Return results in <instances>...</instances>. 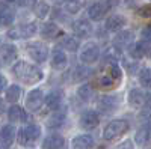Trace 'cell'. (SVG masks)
<instances>
[{
	"instance_id": "cell-9",
	"label": "cell",
	"mask_w": 151,
	"mask_h": 149,
	"mask_svg": "<svg viewBox=\"0 0 151 149\" xmlns=\"http://www.w3.org/2000/svg\"><path fill=\"white\" fill-rule=\"evenodd\" d=\"M115 83H116V80L109 74L107 68H106L104 63H103V66L100 68L98 76H97V78H95V84L98 86L100 89H112L113 86H115Z\"/></svg>"
},
{
	"instance_id": "cell-14",
	"label": "cell",
	"mask_w": 151,
	"mask_h": 149,
	"mask_svg": "<svg viewBox=\"0 0 151 149\" xmlns=\"http://www.w3.org/2000/svg\"><path fill=\"white\" fill-rule=\"evenodd\" d=\"M71 145H73V149H92L94 137L91 134H82V135L74 137Z\"/></svg>"
},
{
	"instance_id": "cell-40",
	"label": "cell",
	"mask_w": 151,
	"mask_h": 149,
	"mask_svg": "<svg viewBox=\"0 0 151 149\" xmlns=\"http://www.w3.org/2000/svg\"><path fill=\"white\" fill-rule=\"evenodd\" d=\"M6 86H8V80L5 78V76H2V74H0V92L5 91Z\"/></svg>"
},
{
	"instance_id": "cell-30",
	"label": "cell",
	"mask_w": 151,
	"mask_h": 149,
	"mask_svg": "<svg viewBox=\"0 0 151 149\" xmlns=\"http://www.w3.org/2000/svg\"><path fill=\"white\" fill-rule=\"evenodd\" d=\"M92 71L89 69V68H86V66H77L74 69V76H73V80L74 81H82V80H85V78H88L89 77V74H91Z\"/></svg>"
},
{
	"instance_id": "cell-36",
	"label": "cell",
	"mask_w": 151,
	"mask_h": 149,
	"mask_svg": "<svg viewBox=\"0 0 151 149\" xmlns=\"http://www.w3.org/2000/svg\"><path fill=\"white\" fill-rule=\"evenodd\" d=\"M38 0H18V5L23 8H33Z\"/></svg>"
},
{
	"instance_id": "cell-34",
	"label": "cell",
	"mask_w": 151,
	"mask_h": 149,
	"mask_svg": "<svg viewBox=\"0 0 151 149\" xmlns=\"http://www.w3.org/2000/svg\"><path fill=\"white\" fill-rule=\"evenodd\" d=\"M139 81L144 88H150V83H151V74H150V68H144L139 74Z\"/></svg>"
},
{
	"instance_id": "cell-43",
	"label": "cell",
	"mask_w": 151,
	"mask_h": 149,
	"mask_svg": "<svg viewBox=\"0 0 151 149\" xmlns=\"http://www.w3.org/2000/svg\"><path fill=\"white\" fill-rule=\"evenodd\" d=\"M5 2H9L11 3V2H15V0H5Z\"/></svg>"
},
{
	"instance_id": "cell-16",
	"label": "cell",
	"mask_w": 151,
	"mask_h": 149,
	"mask_svg": "<svg viewBox=\"0 0 151 149\" xmlns=\"http://www.w3.org/2000/svg\"><path fill=\"white\" fill-rule=\"evenodd\" d=\"M60 101H62V91H58V89L52 91L44 96V103H45L47 108H50V110H58L60 106Z\"/></svg>"
},
{
	"instance_id": "cell-13",
	"label": "cell",
	"mask_w": 151,
	"mask_h": 149,
	"mask_svg": "<svg viewBox=\"0 0 151 149\" xmlns=\"http://www.w3.org/2000/svg\"><path fill=\"white\" fill-rule=\"evenodd\" d=\"M15 20V12L6 3H0V27L11 26Z\"/></svg>"
},
{
	"instance_id": "cell-3",
	"label": "cell",
	"mask_w": 151,
	"mask_h": 149,
	"mask_svg": "<svg viewBox=\"0 0 151 149\" xmlns=\"http://www.w3.org/2000/svg\"><path fill=\"white\" fill-rule=\"evenodd\" d=\"M40 135H41V128L36 123H30L26 128L18 131V143L21 146H30L40 139Z\"/></svg>"
},
{
	"instance_id": "cell-33",
	"label": "cell",
	"mask_w": 151,
	"mask_h": 149,
	"mask_svg": "<svg viewBox=\"0 0 151 149\" xmlns=\"http://www.w3.org/2000/svg\"><path fill=\"white\" fill-rule=\"evenodd\" d=\"M50 12V6L45 3V2H36L35 3V14L36 17L40 18H45Z\"/></svg>"
},
{
	"instance_id": "cell-8",
	"label": "cell",
	"mask_w": 151,
	"mask_h": 149,
	"mask_svg": "<svg viewBox=\"0 0 151 149\" xmlns=\"http://www.w3.org/2000/svg\"><path fill=\"white\" fill-rule=\"evenodd\" d=\"M36 32V24L35 23H27L23 24L18 29H12L8 32V36L11 39H20V38H30L32 35H35Z\"/></svg>"
},
{
	"instance_id": "cell-28",
	"label": "cell",
	"mask_w": 151,
	"mask_h": 149,
	"mask_svg": "<svg viewBox=\"0 0 151 149\" xmlns=\"http://www.w3.org/2000/svg\"><path fill=\"white\" fill-rule=\"evenodd\" d=\"M8 119L11 122H20L21 119H24V113H23L21 107H18V106L9 107V110H8Z\"/></svg>"
},
{
	"instance_id": "cell-11",
	"label": "cell",
	"mask_w": 151,
	"mask_h": 149,
	"mask_svg": "<svg viewBox=\"0 0 151 149\" xmlns=\"http://www.w3.org/2000/svg\"><path fill=\"white\" fill-rule=\"evenodd\" d=\"M100 123V118L98 113L94 110H86L82 113L80 116V127L85 130H94L97 125Z\"/></svg>"
},
{
	"instance_id": "cell-22",
	"label": "cell",
	"mask_w": 151,
	"mask_h": 149,
	"mask_svg": "<svg viewBox=\"0 0 151 149\" xmlns=\"http://www.w3.org/2000/svg\"><path fill=\"white\" fill-rule=\"evenodd\" d=\"M59 33H60V30H59V27L56 26L55 23H45V24H42V27H41V35L44 36V38H48V39L56 38Z\"/></svg>"
},
{
	"instance_id": "cell-44",
	"label": "cell",
	"mask_w": 151,
	"mask_h": 149,
	"mask_svg": "<svg viewBox=\"0 0 151 149\" xmlns=\"http://www.w3.org/2000/svg\"><path fill=\"white\" fill-rule=\"evenodd\" d=\"M2 42H3V39H2V36H0V45H2Z\"/></svg>"
},
{
	"instance_id": "cell-25",
	"label": "cell",
	"mask_w": 151,
	"mask_h": 149,
	"mask_svg": "<svg viewBox=\"0 0 151 149\" xmlns=\"http://www.w3.org/2000/svg\"><path fill=\"white\" fill-rule=\"evenodd\" d=\"M88 15H89V18L94 20V21H100V20L104 18L106 11L101 8V5H100V3H95V5H92L89 9H88Z\"/></svg>"
},
{
	"instance_id": "cell-2",
	"label": "cell",
	"mask_w": 151,
	"mask_h": 149,
	"mask_svg": "<svg viewBox=\"0 0 151 149\" xmlns=\"http://www.w3.org/2000/svg\"><path fill=\"white\" fill-rule=\"evenodd\" d=\"M130 128V123L125 120V119H115L109 122V125L104 128L103 131V139L106 140H113L119 137V135H122L124 133H127Z\"/></svg>"
},
{
	"instance_id": "cell-6",
	"label": "cell",
	"mask_w": 151,
	"mask_h": 149,
	"mask_svg": "<svg viewBox=\"0 0 151 149\" xmlns=\"http://www.w3.org/2000/svg\"><path fill=\"white\" fill-rule=\"evenodd\" d=\"M118 107V98L113 95H103L100 96L98 103H97V108L101 111L103 115H110L116 110Z\"/></svg>"
},
{
	"instance_id": "cell-4",
	"label": "cell",
	"mask_w": 151,
	"mask_h": 149,
	"mask_svg": "<svg viewBox=\"0 0 151 149\" xmlns=\"http://www.w3.org/2000/svg\"><path fill=\"white\" fill-rule=\"evenodd\" d=\"M98 57H100V47L95 42H86L82 47L79 54V59L83 63H94L98 60Z\"/></svg>"
},
{
	"instance_id": "cell-27",
	"label": "cell",
	"mask_w": 151,
	"mask_h": 149,
	"mask_svg": "<svg viewBox=\"0 0 151 149\" xmlns=\"http://www.w3.org/2000/svg\"><path fill=\"white\" fill-rule=\"evenodd\" d=\"M77 96L82 99V101H91V98L94 96V91L91 88V84H82L77 89Z\"/></svg>"
},
{
	"instance_id": "cell-45",
	"label": "cell",
	"mask_w": 151,
	"mask_h": 149,
	"mask_svg": "<svg viewBox=\"0 0 151 149\" xmlns=\"http://www.w3.org/2000/svg\"><path fill=\"white\" fill-rule=\"evenodd\" d=\"M0 66H2V63H0Z\"/></svg>"
},
{
	"instance_id": "cell-5",
	"label": "cell",
	"mask_w": 151,
	"mask_h": 149,
	"mask_svg": "<svg viewBox=\"0 0 151 149\" xmlns=\"http://www.w3.org/2000/svg\"><path fill=\"white\" fill-rule=\"evenodd\" d=\"M27 53L29 56L35 60V62H44L48 56V47L41 42V41H35V42H30L27 44Z\"/></svg>"
},
{
	"instance_id": "cell-46",
	"label": "cell",
	"mask_w": 151,
	"mask_h": 149,
	"mask_svg": "<svg viewBox=\"0 0 151 149\" xmlns=\"http://www.w3.org/2000/svg\"><path fill=\"white\" fill-rule=\"evenodd\" d=\"M0 149H2V148H0Z\"/></svg>"
},
{
	"instance_id": "cell-38",
	"label": "cell",
	"mask_w": 151,
	"mask_h": 149,
	"mask_svg": "<svg viewBox=\"0 0 151 149\" xmlns=\"http://www.w3.org/2000/svg\"><path fill=\"white\" fill-rule=\"evenodd\" d=\"M118 149H133V142L132 140H125V142H122L119 145Z\"/></svg>"
},
{
	"instance_id": "cell-41",
	"label": "cell",
	"mask_w": 151,
	"mask_h": 149,
	"mask_svg": "<svg viewBox=\"0 0 151 149\" xmlns=\"http://www.w3.org/2000/svg\"><path fill=\"white\" fill-rule=\"evenodd\" d=\"M3 110H5V103L2 101V98H0V115H2Z\"/></svg>"
},
{
	"instance_id": "cell-32",
	"label": "cell",
	"mask_w": 151,
	"mask_h": 149,
	"mask_svg": "<svg viewBox=\"0 0 151 149\" xmlns=\"http://www.w3.org/2000/svg\"><path fill=\"white\" fill-rule=\"evenodd\" d=\"M82 5L83 2H80V0H65V11L68 14H77Z\"/></svg>"
},
{
	"instance_id": "cell-17",
	"label": "cell",
	"mask_w": 151,
	"mask_h": 149,
	"mask_svg": "<svg viewBox=\"0 0 151 149\" xmlns=\"http://www.w3.org/2000/svg\"><path fill=\"white\" fill-rule=\"evenodd\" d=\"M125 23L127 21H125V18L122 15H110L106 20V29L110 32H118L125 26Z\"/></svg>"
},
{
	"instance_id": "cell-21",
	"label": "cell",
	"mask_w": 151,
	"mask_h": 149,
	"mask_svg": "<svg viewBox=\"0 0 151 149\" xmlns=\"http://www.w3.org/2000/svg\"><path fill=\"white\" fill-rule=\"evenodd\" d=\"M134 140H136L137 145H141V146L148 145V142H150V122H147L142 128L137 130Z\"/></svg>"
},
{
	"instance_id": "cell-20",
	"label": "cell",
	"mask_w": 151,
	"mask_h": 149,
	"mask_svg": "<svg viewBox=\"0 0 151 149\" xmlns=\"http://www.w3.org/2000/svg\"><path fill=\"white\" fill-rule=\"evenodd\" d=\"M67 56L65 53L62 51V50L56 48L55 51H53V56H52V66L55 69H64L67 66Z\"/></svg>"
},
{
	"instance_id": "cell-23",
	"label": "cell",
	"mask_w": 151,
	"mask_h": 149,
	"mask_svg": "<svg viewBox=\"0 0 151 149\" xmlns=\"http://www.w3.org/2000/svg\"><path fill=\"white\" fill-rule=\"evenodd\" d=\"M133 41H134V33H133V32H129V30L118 32L116 38H115L116 45H122V47H127V45H130Z\"/></svg>"
},
{
	"instance_id": "cell-12",
	"label": "cell",
	"mask_w": 151,
	"mask_h": 149,
	"mask_svg": "<svg viewBox=\"0 0 151 149\" xmlns=\"http://www.w3.org/2000/svg\"><path fill=\"white\" fill-rule=\"evenodd\" d=\"M148 101V95L144 93L141 89H132L129 92V104L133 108H141Z\"/></svg>"
},
{
	"instance_id": "cell-1",
	"label": "cell",
	"mask_w": 151,
	"mask_h": 149,
	"mask_svg": "<svg viewBox=\"0 0 151 149\" xmlns=\"http://www.w3.org/2000/svg\"><path fill=\"white\" fill-rule=\"evenodd\" d=\"M12 72H14V76L18 80H21L26 84H35L38 81H41L42 77H44L42 71L36 65H32L29 62H24V60L17 62V63L12 66Z\"/></svg>"
},
{
	"instance_id": "cell-19",
	"label": "cell",
	"mask_w": 151,
	"mask_h": 149,
	"mask_svg": "<svg viewBox=\"0 0 151 149\" xmlns=\"http://www.w3.org/2000/svg\"><path fill=\"white\" fill-rule=\"evenodd\" d=\"M53 111H55V113L50 116L48 120H47V127L48 128H59V127L64 125L67 115H65L64 110H53Z\"/></svg>"
},
{
	"instance_id": "cell-24",
	"label": "cell",
	"mask_w": 151,
	"mask_h": 149,
	"mask_svg": "<svg viewBox=\"0 0 151 149\" xmlns=\"http://www.w3.org/2000/svg\"><path fill=\"white\" fill-rule=\"evenodd\" d=\"M147 50H148V47H145L144 42H134V44L129 45V53L134 59H142L147 53Z\"/></svg>"
},
{
	"instance_id": "cell-42",
	"label": "cell",
	"mask_w": 151,
	"mask_h": 149,
	"mask_svg": "<svg viewBox=\"0 0 151 149\" xmlns=\"http://www.w3.org/2000/svg\"><path fill=\"white\" fill-rule=\"evenodd\" d=\"M52 2L56 5H60V3H65V0H52Z\"/></svg>"
},
{
	"instance_id": "cell-39",
	"label": "cell",
	"mask_w": 151,
	"mask_h": 149,
	"mask_svg": "<svg viewBox=\"0 0 151 149\" xmlns=\"http://www.w3.org/2000/svg\"><path fill=\"white\" fill-rule=\"evenodd\" d=\"M150 38H151V33H150V27H145L144 32H142V39L145 42H150Z\"/></svg>"
},
{
	"instance_id": "cell-29",
	"label": "cell",
	"mask_w": 151,
	"mask_h": 149,
	"mask_svg": "<svg viewBox=\"0 0 151 149\" xmlns=\"http://www.w3.org/2000/svg\"><path fill=\"white\" fill-rule=\"evenodd\" d=\"M20 95H21V89L17 84H11L9 89L6 91V99L9 103H17L20 99Z\"/></svg>"
},
{
	"instance_id": "cell-26",
	"label": "cell",
	"mask_w": 151,
	"mask_h": 149,
	"mask_svg": "<svg viewBox=\"0 0 151 149\" xmlns=\"http://www.w3.org/2000/svg\"><path fill=\"white\" fill-rule=\"evenodd\" d=\"M0 54H2V59L5 62H12L17 57V48L14 45H3L0 50Z\"/></svg>"
},
{
	"instance_id": "cell-15",
	"label": "cell",
	"mask_w": 151,
	"mask_h": 149,
	"mask_svg": "<svg viewBox=\"0 0 151 149\" xmlns=\"http://www.w3.org/2000/svg\"><path fill=\"white\" fill-rule=\"evenodd\" d=\"M73 30L77 36H80V38H86V36H89L92 33V27H91L89 21L83 20V18L73 23Z\"/></svg>"
},
{
	"instance_id": "cell-31",
	"label": "cell",
	"mask_w": 151,
	"mask_h": 149,
	"mask_svg": "<svg viewBox=\"0 0 151 149\" xmlns=\"http://www.w3.org/2000/svg\"><path fill=\"white\" fill-rule=\"evenodd\" d=\"M62 47H64L65 50H68V51H76V50L79 48V42L76 38H73V36H64V39H62Z\"/></svg>"
},
{
	"instance_id": "cell-35",
	"label": "cell",
	"mask_w": 151,
	"mask_h": 149,
	"mask_svg": "<svg viewBox=\"0 0 151 149\" xmlns=\"http://www.w3.org/2000/svg\"><path fill=\"white\" fill-rule=\"evenodd\" d=\"M118 2H119V0H100L98 3L101 5V8H103L106 12H109L110 9H113V8L118 5Z\"/></svg>"
},
{
	"instance_id": "cell-18",
	"label": "cell",
	"mask_w": 151,
	"mask_h": 149,
	"mask_svg": "<svg viewBox=\"0 0 151 149\" xmlns=\"http://www.w3.org/2000/svg\"><path fill=\"white\" fill-rule=\"evenodd\" d=\"M62 146H64V137L59 134L48 135L42 142V149H62Z\"/></svg>"
},
{
	"instance_id": "cell-7",
	"label": "cell",
	"mask_w": 151,
	"mask_h": 149,
	"mask_svg": "<svg viewBox=\"0 0 151 149\" xmlns=\"http://www.w3.org/2000/svg\"><path fill=\"white\" fill-rule=\"evenodd\" d=\"M44 104V93L40 89H33L27 93V98H26V108L30 110V111H36L40 110Z\"/></svg>"
},
{
	"instance_id": "cell-10",
	"label": "cell",
	"mask_w": 151,
	"mask_h": 149,
	"mask_svg": "<svg viewBox=\"0 0 151 149\" xmlns=\"http://www.w3.org/2000/svg\"><path fill=\"white\" fill-rule=\"evenodd\" d=\"M15 128L12 125H3L0 128V148L9 149L15 140Z\"/></svg>"
},
{
	"instance_id": "cell-37",
	"label": "cell",
	"mask_w": 151,
	"mask_h": 149,
	"mask_svg": "<svg viewBox=\"0 0 151 149\" xmlns=\"http://www.w3.org/2000/svg\"><path fill=\"white\" fill-rule=\"evenodd\" d=\"M150 12H151V6H150V5H145L144 8H141L139 15H141V17H150Z\"/></svg>"
}]
</instances>
